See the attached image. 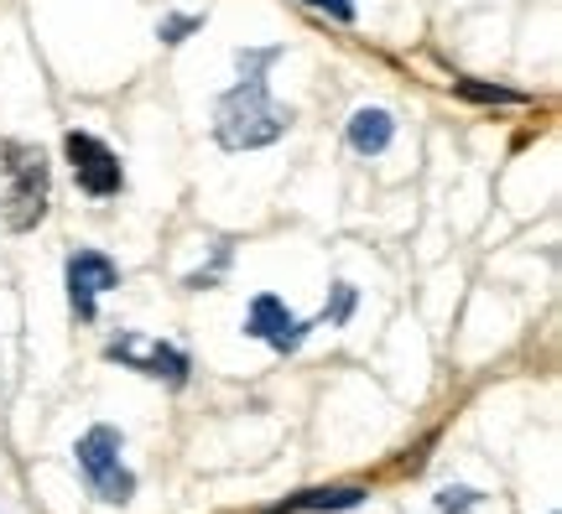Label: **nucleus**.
<instances>
[{"instance_id":"obj_1","label":"nucleus","mask_w":562,"mask_h":514,"mask_svg":"<svg viewBox=\"0 0 562 514\" xmlns=\"http://www.w3.org/2000/svg\"><path fill=\"white\" fill-rule=\"evenodd\" d=\"M277 58H281V47H240L235 53L240 83L214 110V140H220L224 151H256V146H271V140H281L292 130L297 110L271 100V79H266V68Z\"/></svg>"},{"instance_id":"obj_2","label":"nucleus","mask_w":562,"mask_h":514,"mask_svg":"<svg viewBox=\"0 0 562 514\" xmlns=\"http://www.w3.org/2000/svg\"><path fill=\"white\" fill-rule=\"evenodd\" d=\"M0 167H5V229L26 235L47 218V157H42V146L11 140Z\"/></svg>"},{"instance_id":"obj_3","label":"nucleus","mask_w":562,"mask_h":514,"mask_svg":"<svg viewBox=\"0 0 562 514\" xmlns=\"http://www.w3.org/2000/svg\"><path fill=\"white\" fill-rule=\"evenodd\" d=\"M121 453H125V436L115 432V426H94V432H83L79 447H74L89 494H100L104 504H125V499L136 494V473L121 462Z\"/></svg>"},{"instance_id":"obj_4","label":"nucleus","mask_w":562,"mask_h":514,"mask_svg":"<svg viewBox=\"0 0 562 514\" xmlns=\"http://www.w3.org/2000/svg\"><path fill=\"white\" fill-rule=\"evenodd\" d=\"M63 151H68V167H74V178H79V187L89 193V198H115V193L125 187L121 157H115L100 136H89V130H68Z\"/></svg>"},{"instance_id":"obj_5","label":"nucleus","mask_w":562,"mask_h":514,"mask_svg":"<svg viewBox=\"0 0 562 514\" xmlns=\"http://www.w3.org/2000/svg\"><path fill=\"white\" fill-rule=\"evenodd\" d=\"M104 354L121 358L125 369H136V375H146V379H167V385H188V369H193L182 349L161 343V338H140V333H121Z\"/></svg>"},{"instance_id":"obj_6","label":"nucleus","mask_w":562,"mask_h":514,"mask_svg":"<svg viewBox=\"0 0 562 514\" xmlns=\"http://www.w3.org/2000/svg\"><path fill=\"white\" fill-rule=\"evenodd\" d=\"M110 286H121V265L100 250H79V255H68V301H74V312L83 322H94L100 312V297Z\"/></svg>"},{"instance_id":"obj_7","label":"nucleus","mask_w":562,"mask_h":514,"mask_svg":"<svg viewBox=\"0 0 562 514\" xmlns=\"http://www.w3.org/2000/svg\"><path fill=\"white\" fill-rule=\"evenodd\" d=\"M245 333L266 338L277 354H292L302 338H307V322H302V317H292L286 307H281V297H271V292H266V297L250 301V322H245Z\"/></svg>"},{"instance_id":"obj_8","label":"nucleus","mask_w":562,"mask_h":514,"mask_svg":"<svg viewBox=\"0 0 562 514\" xmlns=\"http://www.w3.org/2000/svg\"><path fill=\"white\" fill-rule=\"evenodd\" d=\"M391 140H396V119H391V110H381V104H360V110L349 115V146H355L360 157H381Z\"/></svg>"},{"instance_id":"obj_9","label":"nucleus","mask_w":562,"mask_h":514,"mask_svg":"<svg viewBox=\"0 0 562 514\" xmlns=\"http://www.w3.org/2000/svg\"><path fill=\"white\" fill-rule=\"evenodd\" d=\"M364 499V489H307V494H297V499H281V504H271L266 514H302V510H355Z\"/></svg>"},{"instance_id":"obj_10","label":"nucleus","mask_w":562,"mask_h":514,"mask_svg":"<svg viewBox=\"0 0 562 514\" xmlns=\"http://www.w3.org/2000/svg\"><path fill=\"white\" fill-rule=\"evenodd\" d=\"M453 94L459 100H474V104H521L526 94H516V89H501V83H474V79H459L453 83Z\"/></svg>"},{"instance_id":"obj_11","label":"nucleus","mask_w":562,"mask_h":514,"mask_svg":"<svg viewBox=\"0 0 562 514\" xmlns=\"http://www.w3.org/2000/svg\"><path fill=\"white\" fill-rule=\"evenodd\" d=\"M349 312H355V286H349V281H339V286H334V301L323 307V322H328V328H344V322H349Z\"/></svg>"},{"instance_id":"obj_12","label":"nucleus","mask_w":562,"mask_h":514,"mask_svg":"<svg viewBox=\"0 0 562 514\" xmlns=\"http://www.w3.org/2000/svg\"><path fill=\"white\" fill-rule=\"evenodd\" d=\"M474 504H480V494H474V489H442V494H438V510L442 514H469Z\"/></svg>"},{"instance_id":"obj_13","label":"nucleus","mask_w":562,"mask_h":514,"mask_svg":"<svg viewBox=\"0 0 562 514\" xmlns=\"http://www.w3.org/2000/svg\"><path fill=\"white\" fill-rule=\"evenodd\" d=\"M199 26H203V16H167V21L157 26V37H161V42H182L188 32H199Z\"/></svg>"},{"instance_id":"obj_14","label":"nucleus","mask_w":562,"mask_h":514,"mask_svg":"<svg viewBox=\"0 0 562 514\" xmlns=\"http://www.w3.org/2000/svg\"><path fill=\"white\" fill-rule=\"evenodd\" d=\"M302 5H313V11H328L334 21H355V0H302Z\"/></svg>"}]
</instances>
